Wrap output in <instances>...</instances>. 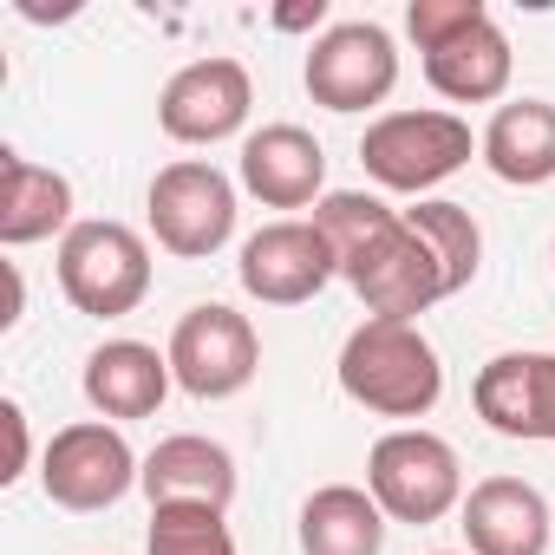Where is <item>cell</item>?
<instances>
[{"mask_svg": "<svg viewBox=\"0 0 555 555\" xmlns=\"http://www.w3.org/2000/svg\"><path fill=\"white\" fill-rule=\"evenodd\" d=\"M340 392L353 405H366L373 418H425L444 399V366L438 347L418 334V321H379L366 314L347 347H340Z\"/></svg>", "mask_w": 555, "mask_h": 555, "instance_id": "1", "label": "cell"}, {"mask_svg": "<svg viewBox=\"0 0 555 555\" xmlns=\"http://www.w3.org/2000/svg\"><path fill=\"white\" fill-rule=\"evenodd\" d=\"M60 288L92 321H125L151 295V242L131 222L86 216L60 235Z\"/></svg>", "mask_w": 555, "mask_h": 555, "instance_id": "2", "label": "cell"}, {"mask_svg": "<svg viewBox=\"0 0 555 555\" xmlns=\"http://www.w3.org/2000/svg\"><path fill=\"white\" fill-rule=\"evenodd\" d=\"M366 490L379 496L386 522H444L451 509H464V464L451 451V438L425 431V425H392L373 457H366Z\"/></svg>", "mask_w": 555, "mask_h": 555, "instance_id": "3", "label": "cell"}, {"mask_svg": "<svg viewBox=\"0 0 555 555\" xmlns=\"http://www.w3.org/2000/svg\"><path fill=\"white\" fill-rule=\"evenodd\" d=\"M477 138L457 112H386L360 138V164L392 196H425L470 164Z\"/></svg>", "mask_w": 555, "mask_h": 555, "instance_id": "4", "label": "cell"}, {"mask_svg": "<svg viewBox=\"0 0 555 555\" xmlns=\"http://www.w3.org/2000/svg\"><path fill=\"white\" fill-rule=\"evenodd\" d=\"M144 483V457L125 444L118 425L105 418H79V425H60L40 451V490L73 509V516H92V509H112L118 496H131Z\"/></svg>", "mask_w": 555, "mask_h": 555, "instance_id": "5", "label": "cell"}, {"mask_svg": "<svg viewBox=\"0 0 555 555\" xmlns=\"http://www.w3.org/2000/svg\"><path fill=\"white\" fill-rule=\"evenodd\" d=\"M144 216H151V235H157L164 255L209 261L235 235V183L203 157H177V164H164L151 177Z\"/></svg>", "mask_w": 555, "mask_h": 555, "instance_id": "6", "label": "cell"}, {"mask_svg": "<svg viewBox=\"0 0 555 555\" xmlns=\"http://www.w3.org/2000/svg\"><path fill=\"white\" fill-rule=\"evenodd\" d=\"M170 373L190 399L216 405V399H235L255 373H261V340L248 327V314L222 308V301H203L190 308L177 327H170Z\"/></svg>", "mask_w": 555, "mask_h": 555, "instance_id": "7", "label": "cell"}, {"mask_svg": "<svg viewBox=\"0 0 555 555\" xmlns=\"http://www.w3.org/2000/svg\"><path fill=\"white\" fill-rule=\"evenodd\" d=\"M301 79L327 112H373L399 86V47L379 21H340L308 47Z\"/></svg>", "mask_w": 555, "mask_h": 555, "instance_id": "8", "label": "cell"}, {"mask_svg": "<svg viewBox=\"0 0 555 555\" xmlns=\"http://www.w3.org/2000/svg\"><path fill=\"white\" fill-rule=\"evenodd\" d=\"M235 274H242V288H248L261 308H301V301H314L334 274H340V261H334V248L321 242L314 216H308V222H301V216H282V222H261V229L242 242Z\"/></svg>", "mask_w": 555, "mask_h": 555, "instance_id": "9", "label": "cell"}, {"mask_svg": "<svg viewBox=\"0 0 555 555\" xmlns=\"http://www.w3.org/2000/svg\"><path fill=\"white\" fill-rule=\"evenodd\" d=\"M248 105H255L248 66L229 53H209L170 73V86L157 92V125L177 144H222L248 125Z\"/></svg>", "mask_w": 555, "mask_h": 555, "instance_id": "10", "label": "cell"}, {"mask_svg": "<svg viewBox=\"0 0 555 555\" xmlns=\"http://www.w3.org/2000/svg\"><path fill=\"white\" fill-rule=\"evenodd\" d=\"M340 282L366 301V314H379V321H418L425 308H438V301H451V282H444V268H438V255L412 235V222L399 216Z\"/></svg>", "mask_w": 555, "mask_h": 555, "instance_id": "11", "label": "cell"}, {"mask_svg": "<svg viewBox=\"0 0 555 555\" xmlns=\"http://www.w3.org/2000/svg\"><path fill=\"white\" fill-rule=\"evenodd\" d=\"M477 418L496 438L555 444V353H496L477 366Z\"/></svg>", "mask_w": 555, "mask_h": 555, "instance_id": "12", "label": "cell"}, {"mask_svg": "<svg viewBox=\"0 0 555 555\" xmlns=\"http://www.w3.org/2000/svg\"><path fill=\"white\" fill-rule=\"evenodd\" d=\"M235 177L268 209H308L327 196V151L308 125H261L242 138Z\"/></svg>", "mask_w": 555, "mask_h": 555, "instance_id": "13", "label": "cell"}, {"mask_svg": "<svg viewBox=\"0 0 555 555\" xmlns=\"http://www.w3.org/2000/svg\"><path fill=\"white\" fill-rule=\"evenodd\" d=\"M457 529H464L470 555H548L555 516L529 477H483L464 490Z\"/></svg>", "mask_w": 555, "mask_h": 555, "instance_id": "14", "label": "cell"}, {"mask_svg": "<svg viewBox=\"0 0 555 555\" xmlns=\"http://www.w3.org/2000/svg\"><path fill=\"white\" fill-rule=\"evenodd\" d=\"M79 386H86V405L105 425H131V418H157L177 373H170V353H157L151 340H105V347L86 353Z\"/></svg>", "mask_w": 555, "mask_h": 555, "instance_id": "15", "label": "cell"}, {"mask_svg": "<svg viewBox=\"0 0 555 555\" xmlns=\"http://www.w3.org/2000/svg\"><path fill=\"white\" fill-rule=\"evenodd\" d=\"M138 490L151 496V509L190 503V509H222L229 516V503H235V457L216 438H203V431H177V438H164L144 457V483Z\"/></svg>", "mask_w": 555, "mask_h": 555, "instance_id": "16", "label": "cell"}, {"mask_svg": "<svg viewBox=\"0 0 555 555\" xmlns=\"http://www.w3.org/2000/svg\"><path fill=\"white\" fill-rule=\"evenodd\" d=\"M509 73H516V53H509V34L490 14H477L470 27H457L451 40H438L425 53V79L451 105H490V99H503Z\"/></svg>", "mask_w": 555, "mask_h": 555, "instance_id": "17", "label": "cell"}, {"mask_svg": "<svg viewBox=\"0 0 555 555\" xmlns=\"http://www.w3.org/2000/svg\"><path fill=\"white\" fill-rule=\"evenodd\" d=\"M477 157L490 164L496 183H516V190L555 183V105L548 99H509V105H496V118L477 138Z\"/></svg>", "mask_w": 555, "mask_h": 555, "instance_id": "18", "label": "cell"}, {"mask_svg": "<svg viewBox=\"0 0 555 555\" xmlns=\"http://www.w3.org/2000/svg\"><path fill=\"white\" fill-rule=\"evenodd\" d=\"M73 229V183L53 164H34L21 151H0V242L27 248Z\"/></svg>", "mask_w": 555, "mask_h": 555, "instance_id": "19", "label": "cell"}, {"mask_svg": "<svg viewBox=\"0 0 555 555\" xmlns=\"http://www.w3.org/2000/svg\"><path fill=\"white\" fill-rule=\"evenodd\" d=\"M386 509L360 483H321L301 503V555H379Z\"/></svg>", "mask_w": 555, "mask_h": 555, "instance_id": "20", "label": "cell"}, {"mask_svg": "<svg viewBox=\"0 0 555 555\" xmlns=\"http://www.w3.org/2000/svg\"><path fill=\"white\" fill-rule=\"evenodd\" d=\"M399 216H405L412 235L438 255L451 295H464V288L477 282V268H483V229H477V216H470L464 203H444V196H425V203H412V209H399Z\"/></svg>", "mask_w": 555, "mask_h": 555, "instance_id": "21", "label": "cell"}, {"mask_svg": "<svg viewBox=\"0 0 555 555\" xmlns=\"http://www.w3.org/2000/svg\"><path fill=\"white\" fill-rule=\"evenodd\" d=\"M392 222H399V209H392L386 196H373V190H327V196L314 203V229H321V242L334 248L340 274H347Z\"/></svg>", "mask_w": 555, "mask_h": 555, "instance_id": "22", "label": "cell"}, {"mask_svg": "<svg viewBox=\"0 0 555 555\" xmlns=\"http://www.w3.org/2000/svg\"><path fill=\"white\" fill-rule=\"evenodd\" d=\"M144 555H235V535H229L222 509H190V503H170V509H151Z\"/></svg>", "mask_w": 555, "mask_h": 555, "instance_id": "23", "label": "cell"}, {"mask_svg": "<svg viewBox=\"0 0 555 555\" xmlns=\"http://www.w3.org/2000/svg\"><path fill=\"white\" fill-rule=\"evenodd\" d=\"M477 14H490L483 0H412V8H405V34L418 40V53H431L438 40H451V34L470 27Z\"/></svg>", "mask_w": 555, "mask_h": 555, "instance_id": "24", "label": "cell"}, {"mask_svg": "<svg viewBox=\"0 0 555 555\" xmlns=\"http://www.w3.org/2000/svg\"><path fill=\"white\" fill-rule=\"evenodd\" d=\"M0 425H8V470H0V483H21V477H27V457H34L27 405H21V399H0Z\"/></svg>", "mask_w": 555, "mask_h": 555, "instance_id": "25", "label": "cell"}, {"mask_svg": "<svg viewBox=\"0 0 555 555\" xmlns=\"http://www.w3.org/2000/svg\"><path fill=\"white\" fill-rule=\"evenodd\" d=\"M282 34H308V27H327V0H301V8H282L274 14Z\"/></svg>", "mask_w": 555, "mask_h": 555, "instance_id": "26", "label": "cell"}, {"mask_svg": "<svg viewBox=\"0 0 555 555\" xmlns=\"http://www.w3.org/2000/svg\"><path fill=\"white\" fill-rule=\"evenodd\" d=\"M548 261H555V248H548Z\"/></svg>", "mask_w": 555, "mask_h": 555, "instance_id": "27", "label": "cell"}]
</instances>
